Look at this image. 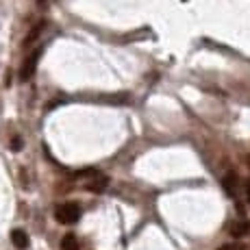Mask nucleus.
I'll use <instances>...</instances> for the list:
<instances>
[{
  "mask_svg": "<svg viewBox=\"0 0 250 250\" xmlns=\"http://www.w3.org/2000/svg\"><path fill=\"white\" fill-rule=\"evenodd\" d=\"M55 218L59 224H76L81 218V207L74 203H63L55 209Z\"/></svg>",
  "mask_w": 250,
  "mask_h": 250,
  "instance_id": "f257e3e1",
  "label": "nucleus"
},
{
  "mask_svg": "<svg viewBox=\"0 0 250 250\" xmlns=\"http://www.w3.org/2000/svg\"><path fill=\"white\" fill-rule=\"evenodd\" d=\"M40 57H42V48H35V50L31 52V55L24 59V63H22V70H20V79L22 81H28L33 74H35V70H37V61H40Z\"/></svg>",
  "mask_w": 250,
  "mask_h": 250,
  "instance_id": "f03ea898",
  "label": "nucleus"
},
{
  "mask_svg": "<svg viewBox=\"0 0 250 250\" xmlns=\"http://www.w3.org/2000/svg\"><path fill=\"white\" fill-rule=\"evenodd\" d=\"M237 185H239L237 174H235V172H229V174L224 176V181H222V187H224V191H227L230 198H235V196H237Z\"/></svg>",
  "mask_w": 250,
  "mask_h": 250,
  "instance_id": "7ed1b4c3",
  "label": "nucleus"
},
{
  "mask_svg": "<svg viewBox=\"0 0 250 250\" xmlns=\"http://www.w3.org/2000/svg\"><path fill=\"white\" fill-rule=\"evenodd\" d=\"M11 244H13V246H16L18 250H26V248H28V235H26V230L13 229V230H11Z\"/></svg>",
  "mask_w": 250,
  "mask_h": 250,
  "instance_id": "20e7f679",
  "label": "nucleus"
},
{
  "mask_svg": "<svg viewBox=\"0 0 250 250\" xmlns=\"http://www.w3.org/2000/svg\"><path fill=\"white\" fill-rule=\"evenodd\" d=\"M229 233L233 235V237H246V235H250V222H246V220H242V222L230 224Z\"/></svg>",
  "mask_w": 250,
  "mask_h": 250,
  "instance_id": "39448f33",
  "label": "nucleus"
},
{
  "mask_svg": "<svg viewBox=\"0 0 250 250\" xmlns=\"http://www.w3.org/2000/svg\"><path fill=\"white\" fill-rule=\"evenodd\" d=\"M61 250H81V244L79 239H76V235H65L63 239H61Z\"/></svg>",
  "mask_w": 250,
  "mask_h": 250,
  "instance_id": "423d86ee",
  "label": "nucleus"
},
{
  "mask_svg": "<svg viewBox=\"0 0 250 250\" xmlns=\"http://www.w3.org/2000/svg\"><path fill=\"white\" fill-rule=\"evenodd\" d=\"M107 179H104V176H98V179H96L94 183H89L87 185V189L89 191H94V194H100V191H104V187H107Z\"/></svg>",
  "mask_w": 250,
  "mask_h": 250,
  "instance_id": "0eeeda50",
  "label": "nucleus"
},
{
  "mask_svg": "<svg viewBox=\"0 0 250 250\" xmlns=\"http://www.w3.org/2000/svg\"><path fill=\"white\" fill-rule=\"evenodd\" d=\"M42 28H44V22H42V24H37V26H35V28H33V33H31V35H28V37H26V42H24V46L33 44V42H35V40H37V37H40V35H42Z\"/></svg>",
  "mask_w": 250,
  "mask_h": 250,
  "instance_id": "6e6552de",
  "label": "nucleus"
},
{
  "mask_svg": "<svg viewBox=\"0 0 250 250\" xmlns=\"http://www.w3.org/2000/svg\"><path fill=\"white\" fill-rule=\"evenodd\" d=\"M218 250H244V244H227V246H222Z\"/></svg>",
  "mask_w": 250,
  "mask_h": 250,
  "instance_id": "1a4fd4ad",
  "label": "nucleus"
},
{
  "mask_svg": "<svg viewBox=\"0 0 250 250\" xmlns=\"http://www.w3.org/2000/svg\"><path fill=\"white\" fill-rule=\"evenodd\" d=\"M11 148H13V150H20V148H22V139L20 137L11 139Z\"/></svg>",
  "mask_w": 250,
  "mask_h": 250,
  "instance_id": "9d476101",
  "label": "nucleus"
},
{
  "mask_svg": "<svg viewBox=\"0 0 250 250\" xmlns=\"http://www.w3.org/2000/svg\"><path fill=\"white\" fill-rule=\"evenodd\" d=\"M246 196H248V203H250V179L246 181Z\"/></svg>",
  "mask_w": 250,
  "mask_h": 250,
  "instance_id": "9b49d317",
  "label": "nucleus"
},
{
  "mask_svg": "<svg viewBox=\"0 0 250 250\" xmlns=\"http://www.w3.org/2000/svg\"><path fill=\"white\" fill-rule=\"evenodd\" d=\"M248 166H250V159H248Z\"/></svg>",
  "mask_w": 250,
  "mask_h": 250,
  "instance_id": "f8f14e48",
  "label": "nucleus"
}]
</instances>
